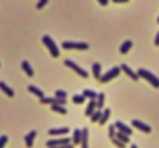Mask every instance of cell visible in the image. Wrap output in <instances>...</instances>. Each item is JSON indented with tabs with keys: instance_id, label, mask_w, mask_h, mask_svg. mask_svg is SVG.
Segmentation results:
<instances>
[{
	"instance_id": "1",
	"label": "cell",
	"mask_w": 159,
	"mask_h": 148,
	"mask_svg": "<svg viewBox=\"0 0 159 148\" xmlns=\"http://www.w3.org/2000/svg\"><path fill=\"white\" fill-rule=\"evenodd\" d=\"M136 73H137V77H139V78H143V80H147V81H148V83H150L153 87H156V89L159 87V78L154 75V73H151L150 70H147V69L140 67V69H139Z\"/></svg>"
},
{
	"instance_id": "2",
	"label": "cell",
	"mask_w": 159,
	"mask_h": 148,
	"mask_svg": "<svg viewBox=\"0 0 159 148\" xmlns=\"http://www.w3.org/2000/svg\"><path fill=\"white\" fill-rule=\"evenodd\" d=\"M42 44L48 48V52H50V55H52L53 58H58V56H59V48H58V45L55 44V41H53L48 34H44V36H42Z\"/></svg>"
},
{
	"instance_id": "3",
	"label": "cell",
	"mask_w": 159,
	"mask_h": 148,
	"mask_svg": "<svg viewBox=\"0 0 159 148\" xmlns=\"http://www.w3.org/2000/svg\"><path fill=\"white\" fill-rule=\"evenodd\" d=\"M119 73H120V67H119V65H116V67H112V69H109L108 72H105V73H102V77H100L98 80H100V83H103V84H106V83H109L111 80H114L116 77H119Z\"/></svg>"
},
{
	"instance_id": "4",
	"label": "cell",
	"mask_w": 159,
	"mask_h": 148,
	"mask_svg": "<svg viewBox=\"0 0 159 148\" xmlns=\"http://www.w3.org/2000/svg\"><path fill=\"white\" fill-rule=\"evenodd\" d=\"M62 48L66 50H88L89 44L88 42H73V41H64L62 42Z\"/></svg>"
},
{
	"instance_id": "5",
	"label": "cell",
	"mask_w": 159,
	"mask_h": 148,
	"mask_svg": "<svg viewBox=\"0 0 159 148\" xmlns=\"http://www.w3.org/2000/svg\"><path fill=\"white\" fill-rule=\"evenodd\" d=\"M64 64H66L69 69H72L73 72H76L80 77H83V78H88V77H89V75H88V72H86L84 69H81V67H80L76 62H73L72 59H64Z\"/></svg>"
},
{
	"instance_id": "6",
	"label": "cell",
	"mask_w": 159,
	"mask_h": 148,
	"mask_svg": "<svg viewBox=\"0 0 159 148\" xmlns=\"http://www.w3.org/2000/svg\"><path fill=\"white\" fill-rule=\"evenodd\" d=\"M131 125H133L136 129L142 131V132H147V134H150V132H151V126H150V125H147V123H143V122H140V120H137V119H134V120L131 122Z\"/></svg>"
},
{
	"instance_id": "7",
	"label": "cell",
	"mask_w": 159,
	"mask_h": 148,
	"mask_svg": "<svg viewBox=\"0 0 159 148\" xmlns=\"http://www.w3.org/2000/svg\"><path fill=\"white\" fill-rule=\"evenodd\" d=\"M66 143H72V140H70L69 137H59V139L48 140V142H47V146L52 148V146H59V145H66Z\"/></svg>"
},
{
	"instance_id": "8",
	"label": "cell",
	"mask_w": 159,
	"mask_h": 148,
	"mask_svg": "<svg viewBox=\"0 0 159 148\" xmlns=\"http://www.w3.org/2000/svg\"><path fill=\"white\" fill-rule=\"evenodd\" d=\"M119 67H120V72H125L126 75H128V77L133 80V81H137V80H139L137 73H136V72H134V70H133L129 65H126V64H122V65H119Z\"/></svg>"
},
{
	"instance_id": "9",
	"label": "cell",
	"mask_w": 159,
	"mask_h": 148,
	"mask_svg": "<svg viewBox=\"0 0 159 148\" xmlns=\"http://www.w3.org/2000/svg\"><path fill=\"white\" fill-rule=\"evenodd\" d=\"M41 103L42 105H61V106H64L66 100H59L56 97H44V98H41Z\"/></svg>"
},
{
	"instance_id": "10",
	"label": "cell",
	"mask_w": 159,
	"mask_h": 148,
	"mask_svg": "<svg viewBox=\"0 0 159 148\" xmlns=\"http://www.w3.org/2000/svg\"><path fill=\"white\" fill-rule=\"evenodd\" d=\"M114 126H116L117 131H120V132H123V134H126V136H131V134H133V129H131L128 125H125L123 122H120V120H117V122L114 123Z\"/></svg>"
},
{
	"instance_id": "11",
	"label": "cell",
	"mask_w": 159,
	"mask_h": 148,
	"mask_svg": "<svg viewBox=\"0 0 159 148\" xmlns=\"http://www.w3.org/2000/svg\"><path fill=\"white\" fill-rule=\"evenodd\" d=\"M81 148H89V129L88 128H83L81 129Z\"/></svg>"
},
{
	"instance_id": "12",
	"label": "cell",
	"mask_w": 159,
	"mask_h": 148,
	"mask_svg": "<svg viewBox=\"0 0 159 148\" xmlns=\"http://www.w3.org/2000/svg\"><path fill=\"white\" fill-rule=\"evenodd\" d=\"M70 129L67 126H62V128H52L48 129V136H62V134H67Z\"/></svg>"
},
{
	"instance_id": "13",
	"label": "cell",
	"mask_w": 159,
	"mask_h": 148,
	"mask_svg": "<svg viewBox=\"0 0 159 148\" xmlns=\"http://www.w3.org/2000/svg\"><path fill=\"white\" fill-rule=\"evenodd\" d=\"M36 129H31L27 136H25V145L28 146V148H31L33 146V142H34V139H36Z\"/></svg>"
},
{
	"instance_id": "14",
	"label": "cell",
	"mask_w": 159,
	"mask_h": 148,
	"mask_svg": "<svg viewBox=\"0 0 159 148\" xmlns=\"http://www.w3.org/2000/svg\"><path fill=\"white\" fill-rule=\"evenodd\" d=\"M92 75L95 80H98L102 77V64L100 62H94L92 64Z\"/></svg>"
},
{
	"instance_id": "15",
	"label": "cell",
	"mask_w": 159,
	"mask_h": 148,
	"mask_svg": "<svg viewBox=\"0 0 159 148\" xmlns=\"http://www.w3.org/2000/svg\"><path fill=\"white\" fill-rule=\"evenodd\" d=\"M131 47H133V41L131 39H126L125 42H122V45H120V53L122 55H125V53H128L129 50H131Z\"/></svg>"
},
{
	"instance_id": "16",
	"label": "cell",
	"mask_w": 159,
	"mask_h": 148,
	"mask_svg": "<svg viewBox=\"0 0 159 148\" xmlns=\"http://www.w3.org/2000/svg\"><path fill=\"white\" fill-rule=\"evenodd\" d=\"M28 92H31L33 95H36V97H38L39 100L45 97V94H44V92H42V91H41L39 87H36V86H33V84H30V86H28Z\"/></svg>"
},
{
	"instance_id": "17",
	"label": "cell",
	"mask_w": 159,
	"mask_h": 148,
	"mask_svg": "<svg viewBox=\"0 0 159 148\" xmlns=\"http://www.w3.org/2000/svg\"><path fill=\"white\" fill-rule=\"evenodd\" d=\"M95 109H97L95 100H89V103H88V106H86V109H84V115L91 117V115H92V112H94Z\"/></svg>"
},
{
	"instance_id": "18",
	"label": "cell",
	"mask_w": 159,
	"mask_h": 148,
	"mask_svg": "<svg viewBox=\"0 0 159 148\" xmlns=\"http://www.w3.org/2000/svg\"><path fill=\"white\" fill-rule=\"evenodd\" d=\"M20 65H22L24 72L27 73L28 77H33V75H34V72H33V67L30 65V62H28V61H22V64H20Z\"/></svg>"
},
{
	"instance_id": "19",
	"label": "cell",
	"mask_w": 159,
	"mask_h": 148,
	"mask_svg": "<svg viewBox=\"0 0 159 148\" xmlns=\"http://www.w3.org/2000/svg\"><path fill=\"white\" fill-rule=\"evenodd\" d=\"M105 94L103 92H100V94H97V98H95V105H97V109H103V106H105Z\"/></svg>"
},
{
	"instance_id": "20",
	"label": "cell",
	"mask_w": 159,
	"mask_h": 148,
	"mask_svg": "<svg viewBox=\"0 0 159 148\" xmlns=\"http://www.w3.org/2000/svg\"><path fill=\"white\" fill-rule=\"evenodd\" d=\"M0 89H2V91H3V92H5L8 97H14V91H13V89H11V87H10L7 83L0 81Z\"/></svg>"
},
{
	"instance_id": "21",
	"label": "cell",
	"mask_w": 159,
	"mask_h": 148,
	"mask_svg": "<svg viewBox=\"0 0 159 148\" xmlns=\"http://www.w3.org/2000/svg\"><path fill=\"white\" fill-rule=\"evenodd\" d=\"M81 95H83L84 98H89V100H95V98H97V92L92 91V89H84Z\"/></svg>"
},
{
	"instance_id": "22",
	"label": "cell",
	"mask_w": 159,
	"mask_h": 148,
	"mask_svg": "<svg viewBox=\"0 0 159 148\" xmlns=\"http://www.w3.org/2000/svg\"><path fill=\"white\" fill-rule=\"evenodd\" d=\"M109 115H111V109H105V111H102V117H100L98 123H100V125H105V123L108 122Z\"/></svg>"
},
{
	"instance_id": "23",
	"label": "cell",
	"mask_w": 159,
	"mask_h": 148,
	"mask_svg": "<svg viewBox=\"0 0 159 148\" xmlns=\"http://www.w3.org/2000/svg\"><path fill=\"white\" fill-rule=\"evenodd\" d=\"M116 139H119L120 142H123L125 145L129 142V136H126V134H123V132H120V131H116V136H114Z\"/></svg>"
},
{
	"instance_id": "24",
	"label": "cell",
	"mask_w": 159,
	"mask_h": 148,
	"mask_svg": "<svg viewBox=\"0 0 159 148\" xmlns=\"http://www.w3.org/2000/svg\"><path fill=\"white\" fill-rule=\"evenodd\" d=\"M72 101H73L75 105H83V103L86 101V98H84L81 94H76V95H73V97H72Z\"/></svg>"
},
{
	"instance_id": "25",
	"label": "cell",
	"mask_w": 159,
	"mask_h": 148,
	"mask_svg": "<svg viewBox=\"0 0 159 148\" xmlns=\"http://www.w3.org/2000/svg\"><path fill=\"white\" fill-rule=\"evenodd\" d=\"M52 111H55V112H59V114H67V109H66V106H61V105H52Z\"/></svg>"
},
{
	"instance_id": "26",
	"label": "cell",
	"mask_w": 159,
	"mask_h": 148,
	"mask_svg": "<svg viewBox=\"0 0 159 148\" xmlns=\"http://www.w3.org/2000/svg\"><path fill=\"white\" fill-rule=\"evenodd\" d=\"M100 117H102V109H95V111L92 112V115H91V122L97 123V122L100 120Z\"/></svg>"
},
{
	"instance_id": "27",
	"label": "cell",
	"mask_w": 159,
	"mask_h": 148,
	"mask_svg": "<svg viewBox=\"0 0 159 148\" xmlns=\"http://www.w3.org/2000/svg\"><path fill=\"white\" fill-rule=\"evenodd\" d=\"M72 140H73V143H80V142H81V129H75L73 131Z\"/></svg>"
},
{
	"instance_id": "28",
	"label": "cell",
	"mask_w": 159,
	"mask_h": 148,
	"mask_svg": "<svg viewBox=\"0 0 159 148\" xmlns=\"http://www.w3.org/2000/svg\"><path fill=\"white\" fill-rule=\"evenodd\" d=\"M55 97H56V98H59V100H66L67 92H66V91H62V89H58V91L55 92Z\"/></svg>"
},
{
	"instance_id": "29",
	"label": "cell",
	"mask_w": 159,
	"mask_h": 148,
	"mask_svg": "<svg viewBox=\"0 0 159 148\" xmlns=\"http://www.w3.org/2000/svg\"><path fill=\"white\" fill-rule=\"evenodd\" d=\"M7 143H8V136H0V148H5Z\"/></svg>"
},
{
	"instance_id": "30",
	"label": "cell",
	"mask_w": 159,
	"mask_h": 148,
	"mask_svg": "<svg viewBox=\"0 0 159 148\" xmlns=\"http://www.w3.org/2000/svg\"><path fill=\"white\" fill-rule=\"evenodd\" d=\"M47 3H48V0H39V2L36 3V10H42Z\"/></svg>"
},
{
	"instance_id": "31",
	"label": "cell",
	"mask_w": 159,
	"mask_h": 148,
	"mask_svg": "<svg viewBox=\"0 0 159 148\" xmlns=\"http://www.w3.org/2000/svg\"><path fill=\"white\" fill-rule=\"evenodd\" d=\"M116 131H117V129H116V126H114V125H111V126H109V129H108V132H109V139H112V137L116 136Z\"/></svg>"
},
{
	"instance_id": "32",
	"label": "cell",
	"mask_w": 159,
	"mask_h": 148,
	"mask_svg": "<svg viewBox=\"0 0 159 148\" xmlns=\"http://www.w3.org/2000/svg\"><path fill=\"white\" fill-rule=\"evenodd\" d=\"M112 142H114V145H117L119 148H125V143H123V142H120L119 139H116V137H112Z\"/></svg>"
},
{
	"instance_id": "33",
	"label": "cell",
	"mask_w": 159,
	"mask_h": 148,
	"mask_svg": "<svg viewBox=\"0 0 159 148\" xmlns=\"http://www.w3.org/2000/svg\"><path fill=\"white\" fill-rule=\"evenodd\" d=\"M52 148H73L72 143H66V145H59V146H52Z\"/></svg>"
},
{
	"instance_id": "34",
	"label": "cell",
	"mask_w": 159,
	"mask_h": 148,
	"mask_svg": "<svg viewBox=\"0 0 159 148\" xmlns=\"http://www.w3.org/2000/svg\"><path fill=\"white\" fill-rule=\"evenodd\" d=\"M97 2H98V3L102 5V7H106V5L109 3V0H97Z\"/></svg>"
},
{
	"instance_id": "35",
	"label": "cell",
	"mask_w": 159,
	"mask_h": 148,
	"mask_svg": "<svg viewBox=\"0 0 159 148\" xmlns=\"http://www.w3.org/2000/svg\"><path fill=\"white\" fill-rule=\"evenodd\" d=\"M154 45H159V31H157L156 36H154Z\"/></svg>"
},
{
	"instance_id": "36",
	"label": "cell",
	"mask_w": 159,
	"mask_h": 148,
	"mask_svg": "<svg viewBox=\"0 0 159 148\" xmlns=\"http://www.w3.org/2000/svg\"><path fill=\"white\" fill-rule=\"evenodd\" d=\"M114 3H126V2H129V0H112Z\"/></svg>"
},
{
	"instance_id": "37",
	"label": "cell",
	"mask_w": 159,
	"mask_h": 148,
	"mask_svg": "<svg viewBox=\"0 0 159 148\" xmlns=\"http://www.w3.org/2000/svg\"><path fill=\"white\" fill-rule=\"evenodd\" d=\"M131 148H139V146H137L136 143H133V145H131Z\"/></svg>"
},
{
	"instance_id": "38",
	"label": "cell",
	"mask_w": 159,
	"mask_h": 148,
	"mask_svg": "<svg viewBox=\"0 0 159 148\" xmlns=\"http://www.w3.org/2000/svg\"><path fill=\"white\" fill-rule=\"evenodd\" d=\"M157 24H159V16H157Z\"/></svg>"
}]
</instances>
